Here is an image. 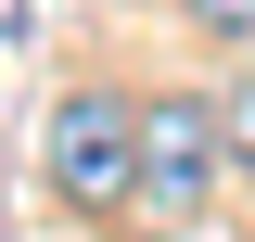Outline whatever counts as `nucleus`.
Returning a JSON list of instances; mask_svg holds the SVG:
<instances>
[{
    "mask_svg": "<svg viewBox=\"0 0 255 242\" xmlns=\"http://www.w3.org/2000/svg\"><path fill=\"white\" fill-rule=\"evenodd\" d=\"M204 38H230V51H255V0H179Z\"/></svg>",
    "mask_w": 255,
    "mask_h": 242,
    "instance_id": "obj_3",
    "label": "nucleus"
},
{
    "mask_svg": "<svg viewBox=\"0 0 255 242\" xmlns=\"http://www.w3.org/2000/svg\"><path fill=\"white\" fill-rule=\"evenodd\" d=\"M217 127H230V166H255V77H243V90L217 102Z\"/></svg>",
    "mask_w": 255,
    "mask_h": 242,
    "instance_id": "obj_4",
    "label": "nucleus"
},
{
    "mask_svg": "<svg viewBox=\"0 0 255 242\" xmlns=\"http://www.w3.org/2000/svg\"><path fill=\"white\" fill-rule=\"evenodd\" d=\"M38 179L77 217H128L140 204V102L102 90V77H77V90L51 102V127H38Z\"/></svg>",
    "mask_w": 255,
    "mask_h": 242,
    "instance_id": "obj_1",
    "label": "nucleus"
},
{
    "mask_svg": "<svg viewBox=\"0 0 255 242\" xmlns=\"http://www.w3.org/2000/svg\"><path fill=\"white\" fill-rule=\"evenodd\" d=\"M230 179H243V166H230V127H217L204 90H153L140 102V217H153V230H191Z\"/></svg>",
    "mask_w": 255,
    "mask_h": 242,
    "instance_id": "obj_2",
    "label": "nucleus"
}]
</instances>
